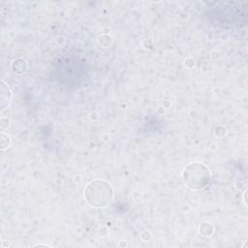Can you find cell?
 I'll return each instance as SVG.
<instances>
[{"label":"cell","mask_w":248,"mask_h":248,"mask_svg":"<svg viewBox=\"0 0 248 248\" xmlns=\"http://www.w3.org/2000/svg\"><path fill=\"white\" fill-rule=\"evenodd\" d=\"M100 184L101 182H92L88 188L95 191L97 194L96 195H92V198H89L87 199L88 202L91 203L92 205H95V206H102V205H105L107 204L108 202H109V200L111 198V190L110 191H107V192H104V193H101L100 194Z\"/></svg>","instance_id":"1"}]
</instances>
